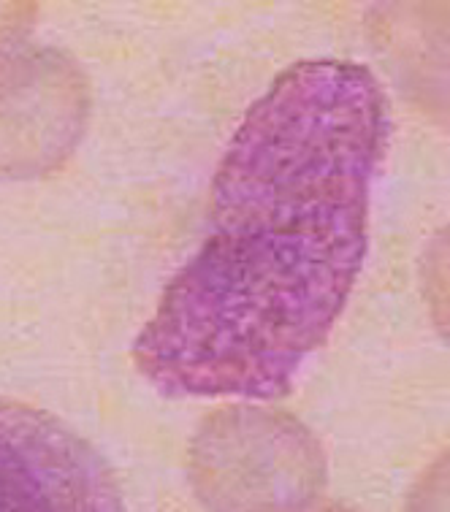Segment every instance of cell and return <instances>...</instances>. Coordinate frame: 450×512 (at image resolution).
I'll list each match as a JSON object with an SVG mask.
<instances>
[{"mask_svg": "<svg viewBox=\"0 0 450 512\" xmlns=\"http://www.w3.org/2000/svg\"><path fill=\"white\" fill-rule=\"evenodd\" d=\"M0 512H125L106 458L63 420L0 399Z\"/></svg>", "mask_w": 450, "mask_h": 512, "instance_id": "obj_2", "label": "cell"}, {"mask_svg": "<svg viewBox=\"0 0 450 512\" xmlns=\"http://www.w3.org/2000/svg\"><path fill=\"white\" fill-rule=\"evenodd\" d=\"M385 144L388 103L361 63L304 60L274 79L220 160L204 242L133 345L158 391H291L358 280Z\"/></svg>", "mask_w": 450, "mask_h": 512, "instance_id": "obj_1", "label": "cell"}]
</instances>
